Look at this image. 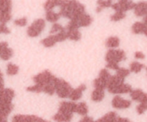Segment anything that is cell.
Instances as JSON below:
<instances>
[{"label":"cell","mask_w":147,"mask_h":122,"mask_svg":"<svg viewBox=\"0 0 147 122\" xmlns=\"http://www.w3.org/2000/svg\"><path fill=\"white\" fill-rule=\"evenodd\" d=\"M98 7L100 8H106V7H111L112 5V1H98Z\"/></svg>","instance_id":"d590c367"},{"label":"cell","mask_w":147,"mask_h":122,"mask_svg":"<svg viewBox=\"0 0 147 122\" xmlns=\"http://www.w3.org/2000/svg\"><path fill=\"white\" fill-rule=\"evenodd\" d=\"M11 18V12L0 13V22H1V24H5L7 22L9 21Z\"/></svg>","instance_id":"f1b7e54d"},{"label":"cell","mask_w":147,"mask_h":122,"mask_svg":"<svg viewBox=\"0 0 147 122\" xmlns=\"http://www.w3.org/2000/svg\"><path fill=\"white\" fill-rule=\"evenodd\" d=\"M76 20H78L80 27H88L93 22L92 17L90 15H88V14H85V13L82 14L81 16H80L78 19H76Z\"/></svg>","instance_id":"4fadbf2b"},{"label":"cell","mask_w":147,"mask_h":122,"mask_svg":"<svg viewBox=\"0 0 147 122\" xmlns=\"http://www.w3.org/2000/svg\"><path fill=\"white\" fill-rule=\"evenodd\" d=\"M94 121L93 120V119L90 117H88V116H85L83 119H82L79 122H93Z\"/></svg>","instance_id":"7bdbcfd3"},{"label":"cell","mask_w":147,"mask_h":122,"mask_svg":"<svg viewBox=\"0 0 147 122\" xmlns=\"http://www.w3.org/2000/svg\"><path fill=\"white\" fill-rule=\"evenodd\" d=\"M134 56L136 59H144L145 57L144 54L142 52H136Z\"/></svg>","instance_id":"b9f144b4"},{"label":"cell","mask_w":147,"mask_h":122,"mask_svg":"<svg viewBox=\"0 0 147 122\" xmlns=\"http://www.w3.org/2000/svg\"><path fill=\"white\" fill-rule=\"evenodd\" d=\"M43 86H40L39 84H36L33 86H30L27 88V90L28 91H32V92H36V93H40V92L42 91Z\"/></svg>","instance_id":"1f68e13d"},{"label":"cell","mask_w":147,"mask_h":122,"mask_svg":"<svg viewBox=\"0 0 147 122\" xmlns=\"http://www.w3.org/2000/svg\"><path fill=\"white\" fill-rule=\"evenodd\" d=\"M12 122H27L26 121V115H16L13 117Z\"/></svg>","instance_id":"e575fe53"},{"label":"cell","mask_w":147,"mask_h":122,"mask_svg":"<svg viewBox=\"0 0 147 122\" xmlns=\"http://www.w3.org/2000/svg\"><path fill=\"white\" fill-rule=\"evenodd\" d=\"M134 13L138 17L146 15L147 14V4L145 2H140L136 4L134 8Z\"/></svg>","instance_id":"5bb4252c"},{"label":"cell","mask_w":147,"mask_h":122,"mask_svg":"<svg viewBox=\"0 0 147 122\" xmlns=\"http://www.w3.org/2000/svg\"><path fill=\"white\" fill-rule=\"evenodd\" d=\"M19 71V67L16 65L12 64V63H9L7 65V74L9 75H16Z\"/></svg>","instance_id":"4316f807"},{"label":"cell","mask_w":147,"mask_h":122,"mask_svg":"<svg viewBox=\"0 0 147 122\" xmlns=\"http://www.w3.org/2000/svg\"><path fill=\"white\" fill-rule=\"evenodd\" d=\"M147 109V102H143V103H141L140 105L137 106V112L139 114H142Z\"/></svg>","instance_id":"8d00e7d4"},{"label":"cell","mask_w":147,"mask_h":122,"mask_svg":"<svg viewBox=\"0 0 147 122\" xmlns=\"http://www.w3.org/2000/svg\"><path fill=\"white\" fill-rule=\"evenodd\" d=\"M62 3V1H57V0H50V1H46L45 4V9L47 10V11H52L53 8L57 5H60Z\"/></svg>","instance_id":"603a6c76"},{"label":"cell","mask_w":147,"mask_h":122,"mask_svg":"<svg viewBox=\"0 0 147 122\" xmlns=\"http://www.w3.org/2000/svg\"><path fill=\"white\" fill-rule=\"evenodd\" d=\"M120 40L117 37H110L106 40V45L110 48H114V47H119Z\"/></svg>","instance_id":"ffe728a7"},{"label":"cell","mask_w":147,"mask_h":122,"mask_svg":"<svg viewBox=\"0 0 147 122\" xmlns=\"http://www.w3.org/2000/svg\"><path fill=\"white\" fill-rule=\"evenodd\" d=\"M93 122H97V121H93Z\"/></svg>","instance_id":"f6af8a7d"},{"label":"cell","mask_w":147,"mask_h":122,"mask_svg":"<svg viewBox=\"0 0 147 122\" xmlns=\"http://www.w3.org/2000/svg\"></svg>","instance_id":"bcb514c9"},{"label":"cell","mask_w":147,"mask_h":122,"mask_svg":"<svg viewBox=\"0 0 147 122\" xmlns=\"http://www.w3.org/2000/svg\"><path fill=\"white\" fill-rule=\"evenodd\" d=\"M54 78H53V79H54ZM53 80L51 81V83H48V84L44 86H43V88H42L43 92H45V93L50 95V96H52V95H53L55 93V88L54 84H53Z\"/></svg>","instance_id":"484cf974"},{"label":"cell","mask_w":147,"mask_h":122,"mask_svg":"<svg viewBox=\"0 0 147 122\" xmlns=\"http://www.w3.org/2000/svg\"><path fill=\"white\" fill-rule=\"evenodd\" d=\"M10 32V30L7 28L5 24H0V33H5V34H9Z\"/></svg>","instance_id":"ab89813d"},{"label":"cell","mask_w":147,"mask_h":122,"mask_svg":"<svg viewBox=\"0 0 147 122\" xmlns=\"http://www.w3.org/2000/svg\"><path fill=\"white\" fill-rule=\"evenodd\" d=\"M126 58V53L122 50H109L106 53V60L109 62L119 63Z\"/></svg>","instance_id":"3957f363"},{"label":"cell","mask_w":147,"mask_h":122,"mask_svg":"<svg viewBox=\"0 0 147 122\" xmlns=\"http://www.w3.org/2000/svg\"><path fill=\"white\" fill-rule=\"evenodd\" d=\"M107 83V80L100 78H96V80L93 81V86H95L96 88L102 89V90H103V89L106 88Z\"/></svg>","instance_id":"7402d4cb"},{"label":"cell","mask_w":147,"mask_h":122,"mask_svg":"<svg viewBox=\"0 0 147 122\" xmlns=\"http://www.w3.org/2000/svg\"><path fill=\"white\" fill-rule=\"evenodd\" d=\"M13 55V50L8 47V44L6 42H0V57L4 60H8Z\"/></svg>","instance_id":"52a82bcc"},{"label":"cell","mask_w":147,"mask_h":122,"mask_svg":"<svg viewBox=\"0 0 147 122\" xmlns=\"http://www.w3.org/2000/svg\"><path fill=\"white\" fill-rule=\"evenodd\" d=\"M67 32V38H69L71 40H74V41H78L81 37V34L78 30H66Z\"/></svg>","instance_id":"ac0fdd59"},{"label":"cell","mask_w":147,"mask_h":122,"mask_svg":"<svg viewBox=\"0 0 147 122\" xmlns=\"http://www.w3.org/2000/svg\"><path fill=\"white\" fill-rule=\"evenodd\" d=\"M101 10H102V9L100 8V7H98L97 9H96V11H97V12H100V11H101Z\"/></svg>","instance_id":"ee69618b"},{"label":"cell","mask_w":147,"mask_h":122,"mask_svg":"<svg viewBox=\"0 0 147 122\" xmlns=\"http://www.w3.org/2000/svg\"><path fill=\"white\" fill-rule=\"evenodd\" d=\"M116 73H117L116 75L121 78L124 79L126 76L129 75V73H130V70L126 68H122V67L120 68V67H119V68L116 70Z\"/></svg>","instance_id":"f546056e"},{"label":"cell","mask_w":147,"mask_h":122,"mask_svg":"<svg viewBox=\"0 0 147 122\" xmlns=\"http://www.w3.org/2000/svg\"><path fill=\"white\" fill-rule=\"evenodd\" d=\"M117 116L116 112H109L101 119H98L97 122H112L113 119Z\"/></svg>","instance_id":"cb8c5ba5"},{"label":"cell","mask_w":147,"mask_h":122,"mask_svg":"<svg viewBox=\"0 0 147 122\" xmlns=\"http://www.w3.org/2000/svg\"><path fill=\"white\" fill-rule=\"evenodd\" d=\"M55 76L52 75L49 70H45L42 73H39L37 75L33 78V80L36 83V84H39L42 86H44L48 83H51L53 78Z\"/></svg>","instance_id":"277c9868"},{"label":"cell","mask_w":147,"mask_h":122,"mask_svg":"<svg viewBox=\"0 0 147 122\" xmlns=\"http://www.w3.org/2000/svg\"><path fill=\"white\" fill-rule=\"evenodd\" d=\"M76 106V103L74 102L63 101L60 104L58 112L64 115H73V112H75Z\"/></svg>","instance_id":"8992f818"},{"label":"cell","mask_w":147,"mask_h":122,"mask_svg":"<svg viewBox=\"0 0 147 122\" xmlns=\"http://www.w3.org/2000/svg\"><path fill=\"white\" fill-rule=\"evenodd\" d=\"M131 98L134 100L143 103V102H147V96L145 93H144L140 89L132 90L131 92Z\"/></svg>","instance_id":"8fae6325"},{"label":"cell","mask_w":147,"mask_h":122,"mask_svg":"<svg viewBox=\"0 0 147 122\" xmlns=\"http://www.w3.org/2000/svg\"><path fill=\"white\" fill-rule=\"evenodd\" d=\"M144 67V64H141L139 62H133L130 65L131 71L134 72V73H139Z\"/></svg>","instance_id":"83f0119b"},{"label":"cell","mask_w":147,"mask_h":122,"mask_svg":"<svg viewBox=\"0 0 147 122\" xmlns=\"http://www.w3.org/2000/svg\"><path fill=\"white\" fill-rule=\"evenodd\" d=\"M111 77V75L109 73V72L106 69H103V70H100V73H99V78L102 79H104L106 80H109V78Z\"/></svg>","instance_id":"d6a6232c"},{"label":"cell","mask_w":147,"mask_h":122,"mask_svg":"<svg viewBox=\"0 0 147 122\" xmlns=\"http://www.w3.org/2000/svg\"><path fill=\"white\" fill-rule=\"evenodd\" d=\"M56 42H57L56 40L55 35H51L50 37H47V38L43 39L41 41V43L46 47H51L55 45Z\"/></svg>","instance_id":"d6986e66"},{"label":"cell","mask_w":147,"mask_h":122,"mask_svg":"<svg viewBox=\"0 0 147 122\" xmlns=\"http://www.w3.org/2000/svg\"><path fill=\"white\" fill-rule=\"evenodd\" d=\"M112 122H131L128 119H124V118H121L119 116H116Z\"/></svg>","instance_id":"60d3db41"},{"label":"cell","mask_w":147,"mask_h":122,"mask_svg":"<svg viewBox=\"0 0 147 122\" xmlns=\"http://www.w3.org/2000/svg\"><path fill=\"white\" fill-rule=\"evenodd\" d=\"M131 104V103L130 100H124L119 96H115L112 100V106L116 109H127Z\"/></svg>","instance_id":"ba28073f"},{"label":"cell","mask_w":147,"mask_h":122,"mask_svg":"<svg viewBox=\"0 0 147 122\" xmlns=\"http://www.w3.org/2000/svg\"><path fill=\"white\" fill-rule=\"evenodd\" d=\"M60 15L53 11H48L46 13V20L51 22H55L60 19Z\"/></svg>","instance_id":"d4e9b609"},{"label":"cell","mask_w":147,"mask_h":122,"mask_svg":"<svg viewBox=\"0 0 147 122\" xmlns=\"http://www.w3.org/2000/svg\"><path fill=\"white\" fill-rule=\"evenodd\" d=\"M125 17H126V14H125L124 12L116 11L113 15H111V21L117 22V21H119V20L124 19Z\"/></svg>","instance_id":"4dcf8cb0"},{"label":"cell","mask_w":147,"mask_h":122,"mask_svg":"<svg viewBox=\"0 0 147 122\" xmlns=\"http://www.w3.org/2000/svg\"><path fill=\"white\" fill-rule=\"evenodd\" d=\"M53 84H54L57 94L58 95L59 97L63 98L69 97L70 93L73 90L70 85L65 80L57 78L56 77H55L53 79Z\"/></svg>","instance_id":"6da1fadb"},{"label":"cell","mask_w":147,"mask_h":122,"mask_svg":"<svg viewBox=\"0 0 147 122\" xmlns=\"http://www.w3.org/2000/svg\"><path fill=\"white\" fill-rule=\"evenodd\" d=\"M106 67H107V68L117 70L119 68V66L117 63H115V62H109V63H108L107 65H106Z\"/></svg>","instance_id":"f35d334b"},{"label":"cell","mask_w":147,"mask_h":122,"mask_svg":"<svg viewBox=\"0 0 147 122\" xmlns=\"http://www.w3.org/2000/svg\"><path fill=\"white\" fill-rule=\"evenodd\" d=\"M27 18L26 17H23V18L21 19H19V20H16L14 21V24L16 25H18V26H21V27H24L27 24Z\"/></svg>","instance_id":"74e56055"},{"label":"cell","mask_w":147,"mask_h":122,"mask_svg":"<svg viewBox=\"0 0 147 122\" xmlns=\"http://www.w3.org/2000/svg\"><path fill=\"white\" fill-rule=\"evenodd\" d=\"M88 111V106L86 103L84 102H81V103L76 104V109H75V112L76 113H79L80 115H86Z\"/></svg>","instance_id":"44dd1931"},{"label":"cell","mask_w":147,"mask_h":122,"mask_svg":"<svg viewBox=\"0 0 147 122\" xmlns=\"http://www.w3.org/2000/svg\"><path fill=\"white\" fill-rule=\"evenodd\" d=\"M109 91L111 93H113V94H120V93H131L132 91V88L131 86L128 84H123L120 85V86H117V87L114 88L113 89L109 90Z\"/></svg>","instance_id":"9c48e42d"},{"label":"cell","mask_w":147,"mask_h":122,"mask_svg":"<svg viewBox=\"0 0 147 122\" xmlns=\"http://www.w3.org/2000/svg\"><path fill=\"white\" fill-rule=\"evenodd\" d=\"M11 2L7 0H0V13L11 12Z\"/></svg>","instance_id":"e0dca14e"},{"label":"cell","mask_w":147,"mask_h":122,"mask_svg":"<svg viewBox=\"0 0 147 122\" xmlns=\"http://www.w3.org/2000/svg\"><path fill=\"white\" fill-rule=\"evenodd\" d=\"M86 89V86L85 84H81L78 88H77L76 89H73L72 90V92L70 93V96L72 100L73 101H76V100H79V99L81 98L82 94H83V92Z\"/></svg>","instance_id":"30bf717a"},{"label":"cell","mask_w":147,"mask_h":122,"mask_svg":"<svg viewBox=\"0 0 147 122\" xmlns=\"http://www.w3.org/2000/svg\"><path fill=\"white\" fill-rule=\"evenodd\" d=\"M136 4L135 3L132 2V1H120L118 3H116L114 4H112L111 7L113 9L116 10V11H121V12H124V11H127L129 9H133L135 8Z\"/></svg>","instance_id":"5b68a950"},{"label":"cell","mask_w":147,"mask_h":122,"mask_svg":"<svg viewBox=\"0 0 147 122\" xmlns=\"http://www.w3.org/2000/svg\"><path fill=\"white\" fill-rule=\"evenodd\" d=\"M45 26V22L42 19L35 20L27 29V34L30 37H34L38 36L42 32Z\"/></svg>","instance_id":"7a4b0ae2"},{"label":"cell","mask_w":147,"mask_h":122,"mask_svg":"<svg viewBox=\"0 0 147 122\" xmlns=\"http://www.w3.org/2000/svg\"><path fill=\"white\" fill-rule=\"evenodd\" d=\"M65 30V28H63V26H61L59 24H53V27H52V30H50V33L53 34V33L57 32H62Z\"/></svg>","instance_id":"836d02e7"},{"label":"cell","mask_w":147,"mask_h":122,"mask_svg":"<svg viewBox=\"0 0 147 122\" xmlns=\"http://www.w3.org/2000/svg\"><path fill=\"white\" fill-rule=\"evenodd\" d=\"M104 96V90H102V89L96 88L92 93L91 98L94 101H100V100H103Z\"/></svg>","instance_id":"2e32d148"},{"label":"cell","mask_w":147,"mask_h":122,"mask_svg":"<svg viewBox=\"0 0 147 122\" xmlns=\"http://www.w3.org/2000/svg\"><path fill=\"white\" fill-rule=\"evenodd\" d=\"M144 23L136 22L132 26V31L135 34H139V33H144L146 34V18L144 19Z\"/></svg>","instance_id":"7c38bea8"},{"label":"cell","mask_w":147,"mask_h":122,"mask_svg":"<svg viewBox=\"0 0 147 122\" xmlns=\"http://www.w3.org/2000/svg\"><path fill=\"white\" fill-rule=\"evenodd\" d=\"M72 118H73V115H64L57 112L53 116V120L57 122H70Z\"/></svg>","instance_id":"9a60e30c"}]
</instances>
